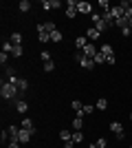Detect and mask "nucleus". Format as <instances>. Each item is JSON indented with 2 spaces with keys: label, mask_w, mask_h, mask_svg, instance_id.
I'll list each match as a JSON object with an SVG mask.
<instances>
[{
  "label": "nucleus",
  "mask_w": 132,
  "mask_h": 148,
  "mask_svg": "<svg viewBox=\"0 0 132 148\" xmlns=\"http://www.w3.org/2000/svg\"><path fill=\"white\" fill-rule=\"evenodd\" d=\"M0 95L5 99H13L16 95H18V86L16 84H11V82H5L2 80V86H0Z\"/></svg>",
  "instance_id": "f257e3e1"
},
{
  "label": "nucleus",
  "mask_w": 132,
  "mask_h": 148,
  "mask_svg": "<svg viewBox=\"0 0 132 148\" xmlns=\"http://www.w3.org/2000/svg\"><path fill=\"white\" fill-rule=\"evenodd\" d=\"M93 27H95L97 31H101V33H106V31L110 29V25L101 18V13H93Z\"/></svg>",
  "instance_id": "f03ea898"
},
{
  "label": "nucleus",
  "mask_w": 132,
  "mask_h": 148,
  "mask_svg": "<svg viewBox=\"0 0 132 148\" xmlns=\"http://www.w3.org/2000/svg\"><path fill=\"white\" fill-rule=\"evenodd\" d=\"M110 130H112L114 135H117V139H119V142H123V126H121V122H110Z\"/></svg>",
  "instance_id": "7ed1b4c3"
},
{
  "label": "nucleus",
  "mask_w": 132,
  "mask_h": 148,
  "mask_svg": "<svg viewBox=\"0 0 132 148\" xmlns=\"http://www.w3.org/2000/svg\"><path fill=\"white\" fill-rule=\"evenodd\" d=\"M40 5H42L44 11H51V9H57V7H62V2H60V0H42Z\"/></svg>",
  "instance_id": "20e7f679"
},
{
  "label": "nucleus",
  "mask_w": 132,
  "mask_h": 148,
  "mask_svg": "<svg viewBox=\"0 0 132 148\" xmlns=\"http://www.w3.org/2000/svg\"><path fill=\"white\" fill-rule=\"evenodd\" d=\"M97 53H99V51H97V47H95L93 42H88L86 47H84V56H86V58H90V60H93V58L97 56Z\"/></svg>",
  "instance_id": "39448f33"
},
{
  "label": "nucleus",
  "mask_w": 132,
  "mask_h": 148,
  "mask_svg": "<svg viewBox=\"0 0 132 148\" xmlns=\"http://www.w3.org/2000/svg\"><path fill=\"white\" fill-rule=\"evenodd\" d=\"M31 137H33L31 130H22V128H20V137H18L20 144H29V142H31Z\"/></svg>",
  "instance_id": "423d86ee"
},
{
  "label": "nucleus",
  "mask_w": 132,
  "mask_h": 148,
  "mask_svg": "<svg viewBox=\"0 0 132 148\" xmlns=\"http://www.w3.org/2000/svg\"><path fill=\"white\" fill-rule=\"evenodd\" d=\"M7 133H9V142H18V137H20V128L18 126H9Z\"/></svg>",
  "instance_id": "0eeeda50"
},
{
  "label": "nucleus",
  "mask_w": 132,
  "mask_h": 148,
  "mask_svg": "<svg viewBox=\"0 0 132 148\" xmlns=\"http://www.w3.org/2000/svg\"><path fill=\"white\" fill-rule=\"evenodd\" d=\"M86 38L90 40V42H95V40H99V38H101V31H97L95 27H90V29L86 31Z\"/></svg>",
  "instance_id": "6e6552de"
},
{
  "label": "nucleus",
  "mask_w": 132,
  "mask_h": 148,
  "mask_svg": "<svg viewBox=\"0 0 132 148\" xmlns=\"http://www.w3.org/2000/svg\"><path fill=\"white\" fill-rule=\"evenodd\" d=\"M70 108H73V111H75V115H77V117H82L84 104H82V102H79V99H73V102H70Z\"/></svg>",
  "instance_id": "1a4fd4ad"
},
{
  "label": "nucleus",
  "mask_w": 132,
  "mask_h": 148,
  "mask_svg": "<svg viewBox=\"0 0 132 148\" xmlns=\"http://www.w3.org/2000/svg\"><path fill=\"white\" fill-rule=\"evenodd\" d=\"M9 42H11L13 47H22V33L13 31V33H11V38H9Z\"/></svg>",
  "instance_id": "9d476101"
},
{
  "label": "nucleus",
  "mask_w": 132,
  "mask_h": 148,
  "mask_svg": "<svg viewBox=\"0 0 132 148\" xmlns=\"http://www.w3.org/2000/svg\"><path fill=\"white\" fill-rule=\"evenodd\" d=\"M77 11L79 13H93V5H90V2H79V5H77Z\"/></svg>",
  "instance_id": "9b49d317"
},
{
  "label": "nucleus",
  "mask_w": 132,
  "mask_h": 148,
  "mask_svg": "<svg viewBox=\"0 0 132 148\" xmlns=\"http://www.w3.org/2000/svg\"><path fill=\"white\" fill-rule=\"evenodd\" d=\"M90 42L86 36H79V38H75V47H77V51H84V47Z\"/></svg>",
  "instance_id": "f8f14e48"
},
{
  "label": "nucleus",
  "mask_w": 132,
  "mask_h": 148,
  "mask_svg": "<svg viewBox=\"0 0 132 148\" xmlns=\"http://www.w3.org/2000/svg\"><path fill=\"white\" fill-rule=\"evenodd\" d=\"M22 130H31V133H35V126H33V119L31 117L22 119Z\"/></svg>",
  "instance_id": "ddd939ff"
},
{
  "label": "nucleus",
  "mask_w": 132,
  "mask_h": 148,
  "mask_svg": "<svg viewBox=\"0 0 132 148\" xmlns=\"http://www.w3.org/2000/svg\"><path fill=\"white\" fill-rule=\"evenodd\" d=\"M79 66H82V69H88V71H90V69H95L97 64H95V60H90V58H84V60L79 62Z\"/></svg>",
  "instance_id": "4468645a"
},
{
  "label": "nucleus",
  "mask_w": 132,
  "mask_h": 148,
  "mask_svg": "<svg viewBox=\"0 0 132 148\" xmlns=\"http://www.w3.org/2000/svg\"><path fill=\"white\" fill-rule=\"evenodd\" d=\"M110 13H112V20L123 18V9H121V7H110Z\"/></svg>",
  "instance_id": "2eb2a0df"
},
{
  "label": "nucleus",
  "mask_w": 132,
  "mask_h": 148,
  "mask_svg": "<svg viewBox=\"0 0 132 148\" xmlns=\"http://www.w3.org/2000/svg\"><path fill=\"white\" fill-rule=\"evenodd\" d=\"M16 111L18 113H26L29 111V104H26L24 99H18V102H16Z\"/></svg>",
  "instance_id": "dca6fc26"
},
{
  "label": "nucleus",
  "mask_w": 132,
  "mask_h": 148,
  "mask_svg": "<svg viewBox=\"0 0 132 148\" xmlns=\"http://www.w3.org/2000/svg\"><path fill=\"white\" fill-rule=\"evenodd\" d=\"M84 128V117H73V130H82Z\"/></svg>",
  "instance_id": "f3484780"
},
{
  "label": "nucleus",
  "mask_w": 132,
  "mask_h": 148,
  "mask_svg": "<svg viewBox=\"0 0 132 148\" xmlns=\"http://www.w3.org/2000/svg\"><path fill=\"white\" fill-rule=\"evenodd\" d=\"M16 86H18V91H22V93H24L26 88H29V82H26L24 77H18V82H16Z\"/></svg>",
  "instance_id": "a211bd4d"
},
{
  "label": "nucleus",
  "mask_w": 132,
  "mask_h": 148,
  "mask_svg": "<svg viewBox=\"0 0 132 148\" xmlns=\"http://www.w3.org/2000/svg\"><path fill=\"white\" fill-rule=\"evenodd\" d=\"M101 53H104V56L106 58H110V56H114V51H112V47H110V44H101Z\"/></svg>",
  "instance_id": "6ab92c4d"
},
{
  "label": "nucleus",
  "mask_w": 132,
  "mask_h": 148,
  "mask_svg": "<svg viewBox=\"0 0 132 148\" xmlns=\"http://www.w3.org/2000/svg\"><path fill=\"white\" fill-rule=\"evenodd\" d=\"M73 142H75V144L84 142V133H82V130H73Z\"/></svg>",
  "instance_id": "aec40b11"
},
{
  "label": "nucleus",
  "mask_w": 132,
  "mask_h": 148,
  "mask_svg": "<svg viewBox=\"0 0 132 148\" xmlns=\"http://www.w3.org/2000/svg\"><path fill=\"white\" fill-rule=\"evenodd\" d=\"M97 108H99V111H106V108H108V99L99 97V99H97Z\"/></svg>",
  "instance_id": "412c9836"
},
{
  "label": "nucleus",
  "mask_w": 132,
  "mask_h": 148,
  "mask_svg": "<svg viewBox=\"0 0 132 148\" xmlns=\"http://www.w3.org/2000/svg\"><path fill=\"white\" fill-rule=\"evenodd\" d=\"M44 31H46V33H53V31H57V27H55V22H44Z\"/></svg>",
  "instance_id": "4be33fe9"
},
{
  "label": "nucleus",
  "mask_w": 132,
  "mask_h": 148,
  "mask_svg": "<svg viewBox=\"0 0 132 148\" xmlns=\"http://www.w3.org/2000/svg\"><path fill=\"white\" fill-rule=\"evenodd\" d=\"M38 38H40V42H51V33H46V31H40Z\"/></svg>",
  "instance_id": "5701e85b"
},
{
  "label": "nucleus",
  "mask_w": 132,
  "mask_h": 148,
  "mask_svg": "<svg viewBox=\"0 0 132 148\" xmlns=\"http://www.w3.org/2000/svg\"><path fill=\"white\" fill-rule=\"evenodd\" d=\"M93 60H95V64H106V56H104L101 51H99V53H97V56L93 58Z\"/></svg>",
  "instance_id": "b1692460"
},
{
  "label": "nucleus",
  "mask_w": 132,
  "mask_h": 148,
  "mask_svg": "<svg viewBox=\"0 0 132 148\" xmlns=\"http://www.w3.org/2000/svg\"><path fill=\"white\" fill-rule=\"evenodd\" d=\"M51 42H62V31H53L51 33Z\"/></svg>",
  "instance_id": "393cba45"
},
{
  "label": "nucleus",
  "mask_w": 132,
  "mask_h": 148,
  "mask_svg": "<svg viewBox=\"0 0 132 148\" xmlns=\"http://www.w3.org/2000/svg\"><path fill=\"white\" fill-rule=\"evenodd\" d=\"M29 9H31V2H29V0H22V2H20V11L26 13Z\"/></svg>",
  "instance_id": "a878e982"
},
{
  "label": "nucleus",
  "mask_w": 132,
  "mask_h": 148,
  "mask_svg": "<svg viewBox=\"0 0 132 148\" xmlns=\"http://www.w3.org/2000/svg\"><path fill=\"white\" fill-rule=\"evenodd\" d=\"M60 137H62V142H68V139H73V133H68V130H60Z\"/></svg>",
  "instance_id": "bb28decb"
},
{
  "label": "nucleus",
  "mask_w": 132,
  "mask_h": 148,
  "mask_svg": "<svg viewBox=\"0 0 132 148\" xmlns=\"http://www.w3.org/2000/svg\"><path fill=\"white\" fill-rule=\"evenodd\" d=\"M2 51L11 56V53H13V44H11V42H2Z\"/></svg>",
  "instance_id": "cd10ccee"
},
{
  "label": "nucleus",
  "mask_w": 132,
  "mask_h": 148,
  "mask_svg": "<svg viewBox=\"0 0 132 148\" xmlns=\"http://www.w3.org/2000/svg\"><path fill=\"white\" fill-rule=\"evenodd\" d=\"M75 13H79L75 7H66V18H75Z\"/></svg>",
  "instance_id": "c85d7f7f"
},
{
  "label": "nucleus",
  "mask_w": 132,
  "mask_h": 148,
  "mask_svg": "<svg viewBox=\"0 0 132 148\" xmlns=\"http://www.w3.org/2000/svg\"><path fill=\"white\" fill-rule=\"evenodd\" d=\"M53 69H55V62H53V60H49V62H44V71H46V73H51V71H53Z\"/></svg>",
  "instance_id": "c756f323"
},
{
  "label": "nucleus",
  "mask_w": 132,
  "mask_h": 148,
  "mask_svg": "<svg viewBox=\"0 0 132 148\" xmlns=\"http://www.w3.org/2000/svg\"><path fill=\"white\" fill-rule=\"evenodd\" d=\"M95 146H97V148H108V142L104 139V137H99V139L95 142Z\"/></svg>",
  "instance_id": "7c9ffc66"
},
{
  "label": "nucleus",
  "mask_w": 132,
  "mask_h": 148,
  "mask_svg": "<svg viewBox=\"0 0 132 148\" xmlns=\"http://www.w3.org/2000/svg\"><path fill=\"white\" fill-rule=\"evenodd\" d=\"M11 58H22V47H13V53Z\"/></svg>",
  "instance_id": "2f4dec72"
},
{
  "label": "nucleus",
  "mask_w": 132,
  "mask_h": 148,
  "mask_svg": "<svg viewBox=\"0 0 132 148\" xmlns=\"http://www.w3.org/2000/svg\"><path fill=\"white\" fill-rule=\"evenodd\" d=\"M84 115H93V106L90 104H84V111H82V117Z\"/></svg>",
  "instance_id": "473e14b6"
},
{
  "label": "nucleus",
  "mask_w": 132,
  "mask_h": 148,
  "mask_svg": "<svg viewBox=\"0 0 132 148\" xmlns=\"http://www.w3.org/2000/svg\"><path fill=\"white\" fill-rule=\"evenodd\" d=\"M7 62H9V53H5V51H2V53H0V64L5 66Z\"/></svg>",
  "instance_id": "72a5a7b5"
},
{
  "label": "nucleus",
  "mask_w": 132,
  "mask_h": 148,
  "mask_svg": "<svg viewBox=\"0 0 132 148\" xmlns=\"http://www.w3.org/2000/svg\"><path fill=\"white\" fill-rule=\"evenodd\" d=\"M99 7H101V11H108V9H110L108 0H99Z\"/></svg>",
  "instance_id": "f704fd0d"
},
{
  "label": "nucleus",
  "mask_w": 132,
  "mask_h": 148,
  "mask_svg": "<svg viewBox=\"0 0 132 148\" xmlns=\"http://www.w3.org/2000/svg\"><path fill=\"white\" fill-rule=\"evenodd\" d=\"M84 58H86V56H84V51H75V60L77 62H82Z\"/></svg>",
  "instance_id": "c9c22d12"
},
{
  "label": "nucleus",
  "mask_w": 132,
  "mask_h": 148,
  "mask_svg": "<svg viewBox=\"0 0 132 148\" xmlns=\"http://www.w3.org/2000/svg\"><path fill=\"white\" fill-rule=\"evenodd\" d=\"M40 58H42L44 62H49L51 60V53H49V51H42V56H40Z\"/></svg>",
  "instance_id": "e433bc0d"
},
{
  "label": "nucleus",
  "mask_w": 132,
  "mask_h": 148,
  "mask_svg": "<svg viewBox=\"0 0 132 148\" xmlns=\"http://www.w3.org/2000/svg\"><path fill=\"white\" fill-rule=\"evenodd\" d=\"M20 146H22L20 142H9V144H7V148H20Z\"/></svg>",
  "instance_id": "4c0bfd02"
},
{
  "label": "nucleus",
  "mask_w": 132,
  "mask_h": 148,
  "mask_svg": "<svg viewBox=\"0 0 132 148\" xmlns=\"http://www.w3.org/2000/svg\"><path fill=\"white\" fill-rule=\"evenodd\" d=\"M114 62H117V58H114V56H110V58H106V64H110V66H112Z\"/></svg>",
  "instance_id": "58836bf2"
},
{
  "label": "nucleus",
  "mask_w": 132,
  "mask_h": 148,
  "mask_svg": "<svg viewBox=\"0 0 132 148\" xmlns=\"http://www.w3.org/2000/svg\"><path fill=\"white\" fill-rule=\"evenodd\" d=\"M64 148H75V142H73V139H68V142H64Z\"/></svg>",
  "instance_id": "ea45409f"
},
{
  "label": "nucleus",
  "mask_w": 132,
  "mask_h": 148,
  "mask_svg": "<svg viewBox=\"0 0 132 148\" xmlns=\"http://www.w3.org/2000/svg\"><path fill=\"white\" fill-rule=\"evenodd\" d=\"M121 33H123V36L128 38V36H130V33H132V29H130V27H126V29H121Z\"/></svg>",
  "instance_id": "a19ab883"
},
{
  "label": "nucleus",
  "mask_w": 132,
  "mask_h": 148,
  "mask_svg": "<svg viewBox=\"0 0 132 148\" xmlns=\"http://www.w3.org/2000/svg\"><path fill=\"white\" fill-rule=\"evenodd\" d=\"M77 5H79V2H75V0H68V2H66V7H75V9H77Z\"/></svg>",
  "instance_id": "79ce46f5"
},
{
  "label": "nucleus",
  "mask_w": 132,
  "mask_h": 148,
  "mask_svg": "<svg viewBox=\"0 0 132 148\" xmlns=\"http://www.w3.org/2000/svg\"><path fill=\"white\" fill-rule=\"evenodd\" d=\"M128 27H130V29H132V18H130V20H128Z\"/></svg>",
  "instance_id": "37998d69"
},
{
  "label": "nucleus",
  "mask_w": 132,
  "mask_h": 148,
  "mask_svg": "<svg viewBox=\"0 0 132 148\" xmlns=\"http://www.w3.org/2000/svg\"><path fill=\"white\" fill-rule=\"evenodd\" d=\"M90 148H97V146H95V144H93V146H90Z\"/></svg>",
  "instance_id": "c03bdc74"
},
{
  "label": "nucleus",
  "mask_w": 132,
  "mask_h": 148,
  "mask_svg": "<svg viewBox=\"0 0 132 148\" xmlns=\"http://www.w3.org/2000/svg\"><path fill=\"white\" fill-rule=\"evenodd\" d=\"M130 119H132V113H130Z\"/></svg>",
  "instance_id": "a18cd8bd"
},
{
  "label": "nucleus",
  "mask_w": 132,
  "mask_h": 148,
  "mask_svg": "<svg viewBox=\"0 0 132 148\" xmlns=\"http://www.w3.org/2000/svg\"><path fill=\"white\" fill-rule=\"evenodd\" d=\"M130 148H132V146H130Z\"/></svg>",
  "instance_id": "49530a36"
}]
</instances>
